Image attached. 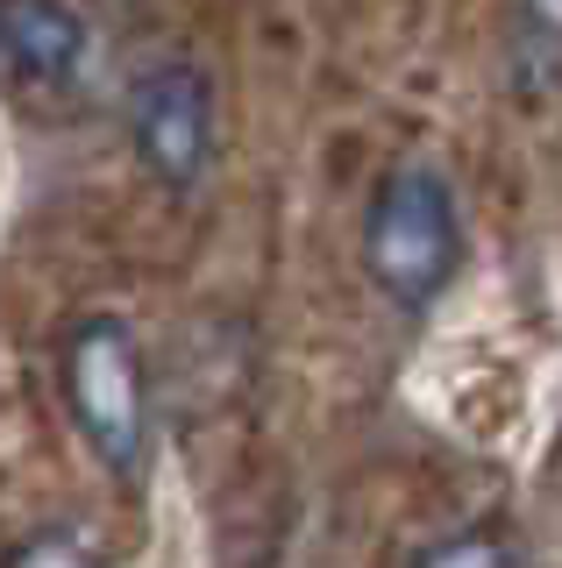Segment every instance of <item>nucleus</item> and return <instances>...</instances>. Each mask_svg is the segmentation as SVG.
I'll list each match as a JSON object with an SVG mask.
<instances>
[{"mask_svg":"<svg viewBox=\"0 0 562 568\" xmlns=\"http://www.w3.org/2000/svg\"><path fill=\"white\" fill-rule=\"evenodd\" d=\"M463 271V200L428 156H399L363 200V277L392 306L428 313Z\"/></svg>","mask_w":562,"mask_h":568,"instance_id":"obj_1","label":"nucleus"},{"mask_svg":"<svg viewBox=\"0 0 562 568\" xmlns=\"http://www.w3.org/2000/svg\"><path fill=\"white\" fill-rule=\"evenodd\" d=\"M64 405H72L79 440L93 448L100 469L136 476L150 448V363L143 342L121 313H79L58 355Z\"/></svg>","mask_w":562,"mask_h":568,"instance_id":"obj_2","label":"nucleus"},{"mask_svg":"<svg viewBox=\"0 0 562 568\" xmlns=\"http://www.w3.org/2000/svg\"><path fill=\"white\" fill-rule=\"evenodd\" d=\"M129 142L164 192H192L214 164V79L192 58H157L129 79Z\"/></svg>","mask_w":562,"mask_h":568,"instance_id":"obj_3","label":"nucleus"},{"mask_svg":"<svg viewBox=\"0 0 562 568\" xmlns=\"http://www.w3.org/2000/svg\"><path fill=\"white\" fill-rule=\"evenodd\" d=\"M93 58V29L72 0H0V79L22 93H72Z\"/></svg>","mask_w":562,"mask_h":568,"instance_id":"obj_4","label":"nucleus"},{"mask_svg":"<svg viewBox=\"0 0 562 568\" xmlns=\"http://www.w3.org/2000/svg\"><path fill=\"white\" fill-rule=\"evenodd\" d=\"M513 85L520 93H555L562 85V0H513Z\"/></svg>","mask_w":562,"mask_h":568,"instance_id":"obj_5","label":"nucleus"},{"mask_svg":"<svg viewBox=\"0 0 562 568\" xmlns=\"http://www.w3.org/2000/svg\"><path fill=\"white\" fill-rule=\"evenodd\" d=\"M407 568H520V547L499 526H449L434 540H420Z\"/></svg>","mask_w":562,"mask_h":568,"instance_id":"obj_6","label":"nucleus"},{"mask_svg":"<svg viewBox=\"0 0 562 568\" xmlns=\"http://www.w3.org/2000/svg\"><path fill=\"white\" fill-rule=\"evenodd\" d=\"M8 568H100V555L79 540V532L43 526V532H29V540L8 555Z\"/></svg>","mask_w":562,"mask_h":568,"instance_id":"obj_7","label":"nucleus"}]
</instances>
